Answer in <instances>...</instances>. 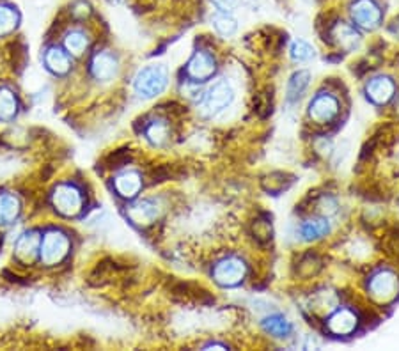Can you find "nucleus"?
<instances>
[{
  "instance_id": "1",
  "label": "nucleus",
  "mask_w": 399,
  "mask_h": 351,
  "mask_svg": "<svg viewBox=\"0 0 399 351\" xmlns=\"http://www.w3.org/2000/svg\"><path fill=\"white\" fill-rule=\"evenodd\" d=\"M169 84V75L162 64H150L142 67L135 77V93L142 98H157L165 91Z\"/></svg>"
},
{
  "instance_id": "2",
  "label": "nucleus",
  "mask_w": 399,
  "mask_h": 351,
  "mask_svg": "<svg viewBox=\"0 0 399 351\" xmlns=\"http://www.w3.org/2000/svg\"><path fill=\"white\" fill-rule=\"evenodd\" d=\"M235 101V89L228 80H218L213 84L201 98V109L206 116L215 117L228 110Z\"/></svg>"
},
{
  "instance_id": "3",
  "label": "nucleus",
  "mask_w": 399,
  "mask_h": 351,
  "mask_svg": "<svg viewBox=\"0 0 399 351\" xmlns=\"http://www.w3.org/2000/svg\"><path fill=\"white\" fill-rule=\"evenodd\" d=\"M52 204L57 213L63 215V217H75L82 211L84 195L75 185L63 183L53 190Z\"/></svg>"
},
{
  "instance_id": "4",
  "label": "nucleus",
  "mask_w": 399,
  "mask_h": 351,
  "mask_svg": "<svg viewBox=\"0 0 399 351\" xmlns=\"http://www.w3.org/2000/svg\"><path fill=\"white\" fill-rule=\"evenodd\" d=\"M71 241L64 232L60 231H50L46 232L45 238L41 239V247H39V256H41V261L46 266L59 265L60 261H64L67 254H70Z\"/></svg>"
},
{
  "instance_id": "5",
  "label": "nucleus",
  "mask_w": 399,
  "mask_h": 351,
  "mask_svg": "<svg viewBox=\"0 0 399 351\" xmlns=\"http://www.w3.org/2000/svg\"><path fill=\"white\" fill-rule=\"evenodd\" d=\"M213 280L222 288H235L245 279L247 266L240 258L229 256V258L222 259L213 268Z\"/></svg>"
},
{
  "instance_id": "6",
  "label": "nucleus",
  "mask_w": 399,
  "mask_h": 351,
  "mask_svg": "<svg viewBox=\"0 0 399 351\" xmlns=\"http://www.w3.org/2000/svg\"><path fill=\"white\" fill-rule=\"evenodd\" d=\"M398 291V277L392 272H388V270H380V272L374 273L369 279V282H367V293L371 295V298L380 303H387L391 302V300H394Z\"/></svg>"
},
{
  "instance_id": "7",
  "label": "nucleus",
  "mask_w": 399,
  "mask_h": 351,
  "mask_svg": "<svg viewBox=\"0 0 399 351\" xmlns=\"http://www.w3.org/2000/svg\"><path fill=\"white\" fill-rule=\"evenodd\" d=\"M351 20L357 27L373 30L381 22V9L374 0H355L350 6Z\"/></svg>"
},
{
  "instance_id": "8",
  "label": "nucleus",
  "mask_w": 399,
  "mask_h": 351,
  "mask_svg": "<svg viewBox=\"0 0 399 351\" xmlns=\"http://www.w3.org/2000/svg\"><path fill=\"white\" fill-rule=\"evenodd\" d=\"M339 101L332 94H318L309 105V117L318 124L332 123L339 116Z\"/></svg>"
},
{
  "instance_id": "9",
  "label": "nucleus",
  "mask_w": 399,
  "mask_h": 351,
  "mask_svg": "<svg viewBox=\"0 0 399 351\" xmlns=\"http://www.w3.org/2000/svg\"><path fill=\"white\" fill-rule=\"evenodd\" d=\"M215 57H213L211 53L204 52V50H197L187 64V75L190 77L194 82H206V80H209L215 75Z\"/></svg>"
},
{
  "instance_id": "10",
  "label": "nucleus",
  "mask_w": 399,
  "mask_h": 351,
  "mask_svg": "<svg viewBox=\"0 0 399 351\" xmlns=\"http://www.w3.org/2000/svg\"><path fill=\"white\" fill-rule=\"evenodd\" d=\"M160 213H162L160 204H158L157 201H153V199H144V201L135 202V204L130 206L126 211L128 218H130L133 224L142 225V227H146V225H151L153 222H157Z\"/></svg>"
},
{
  "instance_id": "11",
  "label": "nucleus",
  "mask_w": 399,
  "mask_h": 351,
  "mask_svg": "<svg viewBox=\"0 0 399 351\" xmlns=\"http://www.w3.org/2000/svg\"><path fill=\"white\" fill-rule=\"evenodd\" d=\"M119 66H117V59L108 52H98L91 60V73L96 80L101 82H108V80L116 79Z\"/></svg>"
},
{
  "instance_id": "12",
  "label": "nucleus",
  "mask_w": 399,
  "mask_h": 351,
  "mask_svg": "<svg viewBox=\"0 0 399 351\" xmlns=\"http://www.w3.org/2000/svg\"><path fill=\"white\" fill-rule=\"evenodd\" d=\"M39 247H41V238L36 231H29L25 234L20 236L16 239L15 245V256L16 259H20L25 265H30V263L36 259V256L39 254Z\"/></svg>"
},
{
  "instance_id": "13",
  "label": "nucleus",
  "mask_w": 399,
  "mask_h": 351,
  "mask_svg": "<svg viewBox=\"0 0 399 351\" xmlns=\"http://www.w3.org/2000/svg\"><path fill=\"white\" fill-rule=\"evenodd\" d=\"M357 325V314L350 309L336 310L329 318V322H327V326H329V330L334 336H350V333L355 332Z\"/></svg>"
},
{
  "instance_id": "14",
  "label": "nucleus",
  "mask_w": 399,
  "mask_h": 351,
  "mask_svg": "<svg viewBox=\"0 0 399 351\" xmlns=\"http://www.w3.org/2000/svg\"><path fill=\"white\" fill-rule=\"evenodd\" d=\"M114 188L124 199H133L142 188V176L137 171H124L114 180Z\"/></svg>"
},
{
  "instance_id": "15",
  "label": "nucleus",
  "mask_w": 399,
  "mask_h": 351,
  "mask_svg": "<svg viewBox=\"0 0 399 351\" xmlns=\"http://www.w3.org/2000/svg\"><path fill=\"white\" fill-rule=\"evenodd\" d=\"M367 98H369L373 103L384 105L394 94V84L387 77H377V79H371L366 86Z\"/></svg>"
},
{
  "instance_id": "16",
  "label": "nucleus",
  "mask_w": 399,
  "mask_h": 351,
  "mask_svg": "<svg viewBox=\"0 0 399 351\" xmlns=\"http://www.w3.org/2000/svg\"><path fill=\"white\" fill-rule=\"evenodd\" d=\"M330 232V222L329 217L310 218L300 225V236L303 241H316V239L323 238Z\"/></svg>"
},
{
  "instance_id": "17",
  "label": "nucleus",
  "mask_w": 399,
  "mask_h": 351,
  "mask_svg": "<svg viewBox=\"0 0 399 351\" xmlns=\"http://www.w3.org/2000/svg\"><path fill=\"white\" fill-rule=\"evenodd\" d=\"M332 36L337 45H339L341 48L348 50V52H351V50H355L360 45V34H358L353 27L348 25V23H337L332 30Z\"/></svg>"
},
{
  "instance_id": "18",
  "label": "nucleus",
  "mask_w": 399,
  "mask_h": 351,
  "mask_svg": "<svg viewBox=\"0 0 399 351\" xmlns=\"http://www.w3.org/2000/svg\"><path fill=\"white\" fill-rule=\"evenodd\" d=\"M22 211L18 197L13 194H0V225H9Z\"/></svg>"
},
{
  "instance_id": "19",
  "label": "nucleus",
  "mask_w": 399,
  "mask_h": 351,
  "mask_svg": "<svg viewBox=\"0 0 399 351\" xmlns=\"http://www.w3.org/2000/svg\"><path fill=\"white\" fill-rule=\"evenodd\" d=\"M45 64L50 72L55 73V75H66V73L71 69L70 57H67L60 48H55V46L46 50Z\"/></svg>"
},
{
  "instance_id": "20",
  "label": "nucleus",
  "mask_w": 399,
  "mask_h": 351,
  "mask_svg": "<svg viewBox=\"0 0 399 351\" xmlns=\"http://www.w3.org/2000/svg\"><path fill=\"white\" fill-rule=\"evenodd\" d=\"M261 325L266 333L277 337V339H284V337H287L289 333H292V323L287 322L284 316H280V314L268 316V318L263 319Z\"/></svg>"
},
{
  "instance_id": "21",
  "label": "nucleus",
  "mask_w": 399,
  "mask_h": 351,
  "mask_svg": "<svg viewBox=\"0 0 399 351\" xmlns=\"http://www.w3.org/2000/svg\"><path fill=\"white\" fill-rule=\"evenodd\" d=\"M64 46H66L67 53L80 57L86 53L87 46H89V38H87V34L82 32V30H71V32L66 34V38H64Z\"/></svg>"
},
{
  "instance_id": "22",
  "label": "nucleus",
  "mask_w": 399,
  "mask_h": 351,
  "mask_svg": "<svg viewBox=\"0 0 399 351\" xmlns=\"http://www.w3.org/2000/svg\"><path fill=\"white\" fill-rule=\"evenodd\" d=\"M310 82V73L309 72H296L295 75L289 79L287 82V100L296 101L302 98V94L306 93V89L309 87Z\"/></svg>"
},
{
  "instance_id": "23",
  "label": "nucleus",
  "mask_w": 399,
  "mask_h": 351,
  "mask_svg": "<svg viewBox=\"0 0 399 351\" xmlns=\"http://www.w3.org/2000/svg\"><path fill=\"white\" fill-rule=\"evenodd\" d=\"M213 29L216 30V34H221L222 38H233L238 30V23L233 18L231 13H216L211 18Z\"/></svg>"
},
{
  "instance_id": "24",
  "label": "nucleus",
  "mask_w": 399,
  "mask_h": 351,
  "mask_svg": "<svg viewBox=\"0 0 399 351\" xmlns=\"http://www.w3.org/2000/svg\"><path fill=\"white\" fill-rule=\"evenodd\" d=\"M146 138L153 146L162 147L169 140V126L165 121L155 119L146 126Z\"/></svg>"
},
{
  "instance_id": "25",
  "label": "nucleus",
  "mask_w": 399,
  "mask_h": 351,
  "mask_svg": "<svg viewBox=\"0 0 399 351\" xmlns=\"http://www.w3.org/2000/svg\"><path fill=\"white\" fill-rule=\"evenodd\" d=\"M18 112V101L13 91L2 87L0 89V119L2 121H11L13 117Z\"/></svg>"
},
{
  "instance_id": "26",
  "label": "nucleus",
  "mask_w": 399,
  "mask_h": 351,
  "mask_svg": "<svg viewBox=\"0 0 399 351\" xmlns=\"http://www.w3.org/2000/svg\"><path fill=\"white\" fill-rule=\"evenodd\" d=\"M20 16L11 6H0V36H8L18 27Z\"/></svg>"
},
{
  "instance_id": "27",
  "label": "nucleus",
  "mask_w": 399,
  "mask_h": 351,
  "mask_svg": "<svg viewBox=\"0 0 399 351\" xmlns=\"http://www.w3.org/2000/svg\"><path fill=\"white\" fill-rule=\"evenodd\" d=\"M313 57L314 48L307 41L299 39V41H295L292 45V59L295 60V62H307V60H310Z\"/></svg>"
},
{
  "instance_id": "28",
  "label": "nucleus",
  "mask_w": 399,
  "mask_h": 351,
  "mask_svg": "<svg viewBox=\"0 0 399 351\" xmlns=\"http://www.w3.org/2000/svg\"><path fill=\"white\" fill-rule=\"evenodd\" d=\"M252 234L259 243H266L272 239V222L266 218H258L252 224Z\"/></svg>"
},
{
  "instance_id": "29",
  "label": "nucleus",
  "mask_w": 399,
  "mask_h": 351,
  "mask_svg": "<svg viewBox=\"0 0 399 351\" xmlns=\"http://www.w3.org/2000/svg\"><path fill=\"white\" fill-rule=\"evenodd\" d=\"M307 268V272L303 273V277H313V275H316L318 272L321 270V261H320V258L318 256H313V254H309V256H306V258L300 261V265H299V273H302L303 270Z\"/></svg>"
},
{
  "instance_id": "30",
  "label": "nucleus",
  "mask_w": 399,
  "mask_h": 351,
  "mask_svg": "<svg viewBox=\"0 0 399 351\" xmlns=\"http://www.w3.org/2000/svg\"><path fill=\"white\" fill-rule=\"evenodd\" d=\"M287 187V180L284 174H272L265 180V188L268 192H280Z\"/></svg>"
},
{
  "instance_id": "31",
  "label": "nucleus",
  "mask_w": 399,
  "mask_h": 351,
  "mask_svg": "<svg viewBox=\"0 0 399 351\" xmlns=\"http://www.w3.org/2000/svg\"><path fill=\"white\" fill-rule=\"evenodd\" d=\"M320 209H321V213H323V217H330V215H334L337 211L336 199L323 197L320 202Z\"/></svg>"
},
{
  "instance_id": "32",
  "label": "nucleus",
  "mask_w": 399,
  "mask_h": 351,
  "mask_svg": "<svg viewBox=\"0 0 399 351\" xmlns=\"http://www.w3.org/2000/svg\"><path fill=\"white\" fill-rule=\"evenodd\" d=\"M89 15H91V6L87 4V2H84V0H79V2L73 6V16H75V18L86 20Z\"/></svg>"
},
{
  "instance_id": "33",
  "label": "nucleus",
  "mask_w": 399,
  "mask_h": 351,
  "mask_svg": "<svg viewBox=\"0 0 399 351\" xmlns=\"http://www.w3.org/2000/svg\"><path fill=\"white\" fill-rule=\"evenodd\" d=\"M215 8L222 13H233L236 9L238 0H211Z\"/></svg>"
},
{
  "instance_id": "34",
  "label": "nucleus",
  "mask_w": 399,
  "mask_h": 351,
  "mask_svg": "<svg viewBox=\"0 0 399 351\" xmlns=\"http://www.w3.org/2000/svg\"><path fill=\"white\" fill-rule=\"evenodd\" d=\"M213 347H218V350H228V347L224 346V344H216V343H211L206 346V350H213Z\"/></svg>"
}]
</instances>
